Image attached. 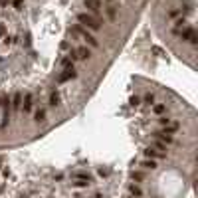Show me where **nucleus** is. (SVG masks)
Segmentation results:
<instances>
[{
	"label": "nucleus",
	"instance_id": "nucleus-1",
	"mask_svg": "<svg viewBox=\"0 0 198 198\" xmlns=\"http://www.w3.org/2000/svg\"><path fill=\"white\" fill-rule=\"evenodd\" d=\"M77 22L83 24L85 28H89V30H99L101 28V20H99L97 16L89 14V12H79V14H77Z\"/></svg>",
	"mask_w": 198,
	"mask_h": 198
},
{
	"label": "nucleus",
	"instance_id": "nucleus-2",
	"mask_svg": "<svg viewBox=\"0 0 198 198\" xmlns=\"http://www.w3.org/2000/svg\"><path fill=\"white\" fill-rule=\"evenodd\" d=\"M70 34H71V36H77V38H81L85 44H89L91 48H97V46H99L97 38H95V36H91L89 32H85L81 26H73V28H70Z\"/></svg>",
	"mask_w": 198,
	"mask_h": 198
},
{
	"label": "nucleus",
	"instance_id": "nucleus-3",
	"mask_svg": "<svg viewBox=\"0 0 198 198\" xmlns=\"http://www.w3.org/2000/svg\"><path fill=\"white\" fill-rule=\"evenodd\" d=\"M70 57H71V61H85L91 57V52L85 46H77L73 50H70Z\"/></svg>",
	"mask_w": 198,
	"mask_h": 198
},
{
	"label": "nucleus",
	"instance_id": "nucleus-4",
	"mask_svg": "<svg viewBox=\"0 0 198 198\" xmlns=\"http://www.w3.org/2000/svg\"><path fill=\"white\" fill-rule=\"evenodd\" d=\"M73 77H77V71H76V67L71 66V67H66V70L57 76V81L63 83V81H70V79H73Z\"/></svg>",
	"mask_w": 198,
	"mask_h": 198
},
{
	"label": "nucleus",
	"instance_id": "nucleus-5",
	"mask_svg": "<svg viewBox=\"0 0 198 198\" xmlns=\"http://www.w3.org/2000/svg\"><path fill=\"white\" fill-rule=\"evenodd\" d=\"M83 4H85V8L89 10V14H99V12H101V8H103V6H101V0H83Z\"/></svg>",
	"mask_w": 198,
	"mask_h": 198
},
{
	"label": "nucleus",
	"instance_id": "nucleus-6",
	"mask_svg": "<svg viewBox=\"0 0 198 198\" xmlns=\"http://www.w3.org/2000/svg\"><path fill=\"white\" fill-rule=\"evenodd\" d=\"M117 12H119V4H117V2L105 6V16H107L109 20H115V18H117Z\"/></svg>",
	"mask_w": 198,
	"mask_h": 198
},
{
	"label": "nucleus",
	"instance_id": "nucleus-7",
	"mask_svg": "<svg viewBox=\"0 0 198 198\" xmlns=\"http://www.w3.org/2000/svg\"><path fill=\"white\" fill-rule=\"evenodd\" d=\"M155 139H156L159 143H162V145H169V143H172V135H169V133H165V131L155 133Z\"/></svg>",
	"mask_w": 198,
	"mask_h": 198
},
{
	"label": "nucleus",
	"instance_id": "nucleus-8",
	"mask_svg": "<svg viewBox=\"0 0 198 198\" xmlns=\"http://www.w3.org/2000/svg\"><path fill=\"white\" fill-rule=\"evenodd\" d=\"M145 156L147 159H162L165 153H160V151H156V149H153V147H149V149L145 151Z\"/></svg>",
	"mask_w": 198,
	"mask_h": 198
},
{
	"label": "nucleus",
	"instance_id": "nucleus-9",
	"mask_svg": "<svg viewBox=\"0 0 198 198\" xmlns=\"http://www.w3.org/2000/svg\"><path fill=\"white\" fill-rule=\"evenodd\" d=\"M60 105H61L60 91H52V95H50V107H60Z\"/></svg>",
	"mask_w": 198,
	"mask_h": 198
},
{
	"label": "nucleus",
	"instance_id": "nucleus-10",
	"mask_svg": "<svg viewBox=\"0 0 198 198\" xmlns=\"http://www.w3.org/2000/svg\"><path fill=\"white\" fill-rule=\"evenodd\" d=\"M20 109H22L24 113H28L30 109H32V95H30V93H26V97L22 99V107H20Z\"/></svg>",
	"mask_w": 198,
	"mask_h": 198
},
{
	"label": "nucleus",
	"instance_id": "nucleus-11",
	"mask_svg": "<svg viewBox=\"0 0 198 198\" xmlns=\"http://www.w3.org/2000/svg\"><path fill=\"white\" fill-rule=\"evenodd\" d=\"M141 166H143V169H147V170H155L156 169V160L155 159H145L141 162Z\"/></svg>",
	"mask_w": 198,
	"mask_h": 198
},
{
	"label": "nucleus",
	"instance_id": "nucleus-12",
	"mask_svg": "<svg viewBox=\"0 0 198 198\" xmlns=\"http://www.w3.org/2000/svg\"><path fill=\"white\" fill-rule=\"evenodd\" d=\"M34 121H36V123H44V121H46V109H38V111L34 113Z\"/></svg>",
	"mask_w": 198,
	"mask_h": 198
},
{
	"label": "nucleus",
	"instance_id": "nucleus-13",
	"mask_svg": "<svg viewBox=\"0 0 198 198\" xmlns=\"http://www.w3.org/2000/svg\"><path fill=\"white\" fill-rule=\"evenodd\" d=\"M10 107L16 109V111L22 107V93H16V95H14V99H12V105H10Z\"/></svg>",
	"mask_w": 198,
	"mask_h": 198
},
{
	"label": "nucleus",
	"instance_id": "nucleus-14",
	"mask_svg": "<svg viewBox=\"0 0 198 198\" xmlns=\"http://www.w3.org/2000/svg\"><path fill=\"white\" fill-rule=\"evenodd\" d=\"M129 194H131V196H135V198H141V196H143V190L139 188L137 184H131V186H129Z\"/></svg>",
	"mask_w": 198,
	"mask_h": 198
},
{
	"label": "nucleus",
	"instance_id": "nucleus-15",
	"mask_svg": "<svg viewBox=\"0 0 198 198\" xmlns=\"http://www.w3.org/2000/svg\"><path fill=\"white\" fill-rule=\"evenodd\" d=\"M153 111H155L156 115H162V113H166V105L156 103V105H153Z\"/></svg>",
	"mask_w": 198,
	"mask_h": 198
},
{
	"label": "nucleus",
	"instance_id": "nucleus-16",
	"mask_svg": "<svg viewBox=\"0 0 198 198\" xmlns=\"http://www.w3.org/2000/svg\"><path fill=\"white\" fill-rule=\"evenodd\" d=\"M143 101H145L147 105H155V93H147L145 97H143Z\"/></svg>",
	"mask_w": 198,
	"mask_h": 198
},
{
	"label": "nucleus",
	"instance_id": "nucleus-17",
	"mask_svg": "<svg viewBox=\"0 0 198 198\" xmlns=\"http://www.w3.org/2000/svg\"><path fill=\"white\" fill-rule=\"evenodd\" d=\"M131 178L137 180V182H141V180L145 178V175H143V172H131Z\"/></svg>",
	"mask_w": 198,
	"mask_h": 198
},
{
	"label": "nucleus",
	"instance_id": "nucleus-18",
	"mask_svg": "<svg viewBox=\"0 0 198 198\" xmlns=\"http://www.w3.org/2000/svg\"><path fill=\"white\" fill-rule=\"evenodd\" d=\"M73 186H77V188H83V186H89L91 182H87V180H77V182H71Z\"/></svg>",
	"mask_w": 198,
	"mask_h": 198
},
{
	"label": "nucleus",
	"instance_id": "nucleus-19",
	"mask_svg": "<svg viewBox=\"0 0 198 198\" xmlns=\"http://www.w3.org/2000/svg\"><path fill=\"white\" fill-rule=\"evenodd\" d=\"M60 50H61V52H67V50H70V42H61Z\"/></svg>",
	"mask_w": 198,
	"mask_h": 198
},
{
	"label": "nucleus",
	"instance_id": "nucleus-20",
	"mask_svg": "<svg viewBox=\"0 0 198 198\" xmlns=\"http://www.w3.org/2000/svg\"><path fill=\"white\" fill-rule=\"evenodd\" d=\"M129 103H131V105H139V103H141V99L135 95V97H131V101H129Z\"/></svg>",
	"mask_w": 198,
	"mask_h": 198
},
{
	"label": "nucleus",
	"instance_id": "nucleus-21",
	"mask_svg": "<svg viewBox=\"0 0 198 198\" xmlns=\"http://www.w3.org/2000/svg\"><path fill=\"white\" fill-rule=\"evenodd\" d=\"M169 123H170V119H169V117H162V119H160V125H165V127L169 125Z\"/></svg>",
	"mask_w": 198,
	"mask_h": 198
},
{
	"label": "nucleus",
	"instance_id": "nucleus-22",
	"mask_svg": "<svg viewBox=\"0 0 198 198\" xmlns=\"http://www.w3.org/2000/svg\"><path fill=\"white\" fill-rule=\"evenodd\" d=\"M99 175H101V176H107L109 170H107V169H99Z\"/></svg>",
	"mask_w": 198,
	"mask_h": 198
},
{
	"label": "nucleus",
	"instance_id": "nucleus-23",
	"mask_svg": "<svg viewBox=\"0 0 198 198\" xmlns=\"http://www.w3.org/2000/svg\"><path fill=\"white\" fill-rule=\"evenodd\" d=\"M22 2H24V0H14V6H16V8H22Z\"/></svg>",
	"mask_w": 198,
	"mask_h": 198
},
{
	"label": "nucleus",
	"instance_id": "nucleus-24",
	"mask_svg": "<svg viewBox=\"0 0 198 198\" xmlns=\"http://www.w3.org/2000/svg\"><path fill=\"white\" fill-rule=\"evenodd\" d=\"M4 34H6V28H4V24H0V38H2Z\"/></svg>",
	"mask_w": 198,
	"mask_h": 198
},
{
	"label": "nucleus",
	"instance_id": "nucleus-25",
	"mask_svg": "<svg viewBox=\"0 0 198 198\" xmlns=\"http://www.w3.org/2000/svg\"><path fill=\"white\" fill-rule=\"evenodd\" d=\"M8 4V0H0V6H6Z\"/></svg>",
	"mask_w": 198,
	"mask_h": 198
},
{
	"label": "nucleus",
	"instance_id": "nucleus-26",
	"mask_svg": "<svg viewBox=\"0 0 198 198\" xmlns=\"http://www.w3.org/2000/svg\"><path fill=\"white\" fill-rule=\"evenodd\" d=\"M95 198H105V196H103L101 192H97V194H95Z\"/></svg>",
	"mask_w": 198,
	"mask_h": 198
},
{
	"label": "nucleus",
	"instance_id": "nucleus-27",
	"mask_svg": "<svg viewBox=\"0 0 198 198\" xmlns=\"http://www.w3.org/2000/svg\"><path fill=\"white\" fill-rule=\"evenodd\" d=\"M113 2H115V0H107V4H113Z\"/></svg>",
	"mask_w": 198,
	"mask_h": 198
}]
</instances>
